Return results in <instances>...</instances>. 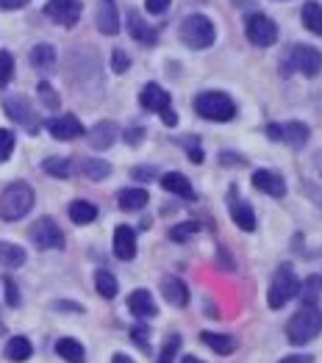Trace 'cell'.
<instances>
[{"mask_svg": "<svg viewBox=\"0 0 322 363\" xmlns=\"http://www.w3.org/2000/svg\"><path fill=\"white\" fill-rule=\"evenodd\" d=\"M31 208H34V189L28 183H8L0 191V219L3 222H17V219L28 217Z\"/></svg>", "mask_w": 322, "mask_h": 363, "instance_id": "obj_1", "label": "cell"}, {"mask_svg": "<svg viewBox=\"0 0 322 363\" xmlns=\"http://www.w3.org/2000/svg\"><path fill=\"white\" fill-rule=\"evenodd\" d=\"M320 333H322L320 308H303V311H297L295 317L289 319V324H286V338H289V344H295V347L309 344V341L317 338Z\"/></svg>", "mask_w": 322, "mask_h": 363, "instance_id": "obj_2", "label": "cell"}, {"mask_svg": "<svg viewBox=\"0 0 322 363\" xmlns=\"http://www.w3.org/2000/svg\"><path fill=\"white\" fill-rule=\"evenodd\" d=\"M194 111L203 117V120H211V122H230L236 117V106L225 91H203L194 97Z\"/></svg>", "mask_w": 322, "mask_h": 363, "instance_id": "obj_3", "label": "cell"}, {"mask_svg": "<svg viewBox=\"0 0 322 363\" xmlns=\"http://www.w3.org/2000/svg\"><path fill=\"white\" fill-rule=\"evenodd\" d=\"M181 39L192 50H206V47L214 45L217 28H214V23L206 14H189L181 23Z\"/></svg>", "mask_w": 322, "mask_h": 363, "instance_id": "obj_4", "label": "cell"}, {"mask_svg": "<svg viewBox=\"0 0 322 363\" xmlns=\"http://www.w3.org/2000/svg\"><path fill=\"white\" fill-rule=\"evenodd\" d=\"M297 294H300V280H297V274H295V269H292L289 264H280L275 277H273V283H270L267 305H270V308H283V305L292 302Z\"/></svg>", "mask_w": 322, "mask_h": 363, "instance_id": "obj_5", "label": "cell"}, {"mask_svg": "<svg viewBox=\"0 0 322 363\" xmlns=\"http://www.w3.org/2000/svg\"><path fill=\"white\" fill-rule=\"evenodd\" d=\"M244 37L256 47H270L278 39V25L267 14H250L244 20Z\"/></svg>", "mask_w": 322, "mask_h": 363, "instance_id": "obj_6", "label": "cell"}, {"mask_svg": "<svg viewBox=\"0 0 322 363\" xmlns=\"http://www.w3.org/2000/svg\"><path fill=\"white\" fill-rule=\"evenodd\" d=\"M3 108H6V114H8L14 122H20L25 131H31V134L39 131V120H37V111H34V106H31L28 97H23V94H8V97L3 100Z\"/></svg>", "mask_w": 322, "mask_h": 363, "instance_id": "obj_7", "label": "cell"}, {"mask_svg": "<svg viewBox=\"0 0 322 363\" xmlns=\"http://www.w3.org/2000/svg\"><path fill=\"white\" fill-rule=\"evenodd\" d=\"M31 241L39 250H61L64 247V233L50 217H42L37 225L31 227Z\"/></svg>", "mask_w": 322, "mask_h": 363, "instance_id": "obj_8", "label": "cell"}, {"mask_svg": "<svg viewBox=\"0 0 322 363\" xmlns=\"http://www.w3.org/2000/svg\"><path fill=\"white\" fill-rule=\"evenodd\" d=\"M81 11H84V6L78 0H50L45 6V14L61 28H73L81 20Z\"/></svg>", "mask_w": 322, "mask_h": 363, "instance_id": "obj_9", "label": "cell"}, {"mask_svg": "<svg viewBox=\"0 0 322 363\" xmlns=\"http://www.w3.org/2000/svg\"><path fill=\"white\" fill-rule=\"evenodd\" d=\"M292 64L306 78H314V75H320L322 70V53L311 45H295L292 47Z\"/></svg>", "mask_w": 322, "mask_h": 363, "instance_id": "obj_10", "label": "cell"}, {"mask_svg": "<svg viewBox=\"0 0 322 363\" xmlns=\"http://www.w3.org/2000/svg\"><path fill=\"white\" fill-rule=\"evenodd\" d=\"M47 134L58 141H70V139H81L87 134V128L81 125V120L75 114H64V117H53L45 122Z\"/></svg>", "mask_w": 322, "mask_h": 363, "instance_id": "obj_11", "label": "cell"}, {"mask_svg": "<svg viewBox=\"0 0 322 363\" xmlns=\"http://www.w3.org/2000/svg\"><path fill=\"white\" fill-rule=\"evenodd\" d=\"M114 255L120 261H134L137 255V233L131 225H117L114 230Z\"/></svg>", "mask_w": 322, "mask_h": 363, "instance_id": "obj_12", "label": "cell"}, {"mask_svg": "<svg viewBox=\"0 0 322 363\" xmlns=\"http://www.w3.org/2000/svg\"><path fill=\"white\" fill-rule=\"evenodd\" d=\"M161 294H164V300H167L170 305H175V308H186V305H189V288H186L184 280L175 277V274L161 277Z\"/></svg>", "mask_w": 322, "mask_h": 363, "instance_id": "obj_13", "label": "cell"}, {"mask_svg": "<svg viewBox=\"0 0 322 363\" xmlns=\"http://www.w3.org/2000/svg\"><path fill=\"white\" fill-rule=\"evenodd\" d=\"M253 186L270 197H283L286 194V181L283 175H278L273 170H256L253 172Z\"/></svg>", "mask_w": 322, "mask_h": 363, "instance_id": "obj_14", "label": "cell"}, {"mask_svg": "<svg viewBox=\"0 0 322 363\" xmlns=\"http://www.w3.org/2000/svg\"><path fill=\"white\" fill-rule=\"evenodd\" d=\"M97 28H100V34H106V37H114V34H120V14H117V6H114V0H100V6H97Z\"/></svg>", "mask_w": 322, "mask_h": 363, "instance_id": "obj_15", "label": "cell"}, {"mask_svg": "<svg viewBox=\"0 0 322 363\" xmlns=\"http://www.w3.org/2000/svg\"><path fill=\"white\" fill-rule=\"evenodd\" d=\"M87 136H89V144H92L94 150H109V147L120 139V128H117L111 120H103V122L94 125Z\"/></svg>", "mask_w": 322, "mask_h": 363, "instance_id": "obj_16", "label": "cell"}, {"mask_svg": "<svg viewBox=\"0 0 322 363\" xmlns=\"http://www.w3.org/2000/svg\"><path fill=\"white\" fill-rule=\"evenodd\" d=\"M128 311L139 319H150L159 314V308H156V300H153V294L147 291V288H137V291H131V297H128Z\"/></svg>", "mask_w": 322, "mask_h": 363, "instance_id": "obj_17", "label": "cell"}, {"mask_svg": "<svg viewBox=\"0 0 322 363\" xmlns=\"http://www.w3.org/2000/svg\"><path fill=\"white\" fill-rule=\"evenodd\" d=\"M128 34L142 45H156L159 42V31L153 25H147L139 11H128Z\"/></svg>", "mask_w": 322, "mask_h": 363, "instance_id": "obj_18", "label": "cell"}, {"mask_svg": "<svg viewBox=\"0 0 322 363\" xmlns=\"http://www.w3.org/2000/svg\"><path fill=\"white\" fill-rule=\"evenodd\" d=\"M139 103H142V108L161 114L164 108H170V94L161 89L159 84H147L144 89L139 91Z\"/></svg>", "mask_w": 322, "mask_h": 363, "instance_id": "obj_19", "label": "cell"}, {"mask_svg": "<svg viewBox=\"0 0 322 363\" xmlns=\"http://www.w3.org/2000/svg\"><path fill=\"white\" fill-rule=\"evenodd\" d=\"M161 189L170 191V194H178L184 200H194V189H192V181L181 175V172H164L161 175Z\"/></svg>", "mask_w": 322, "mask_h": 363, "instance_id": "obj_20", "label": "cell"}, {"mask_svg": "<svg viewBox=\"0 0 322 363\" xmlns=\"http://www.w3.org/2000/svg\"><path fill=\"white\" fill-rule=\"evenodd\" d=\"M56 355L67 363H87V350L75 338H58L56 341Z\"/></svg>", "mask_w": 322, "mask_h": 363, "instance_id": "obj_21", "label": "cell"}, {"mask_svg": "<svg viewBox=\"0 0 322 363\" xmlns=\"http://www.w3.org/2000/svg\"><path fill=\"white\" fill-rule=\"evenodd\" d=\"M200 341L209 347V350H214L217 355H230V352H236V338L233 336H225V333H200Z\"/></svg>", "mask_w": 322, "mask_h": 363, "instance_id": "obj_22", "label": "cell"}, {"mask_svg": "<svg viewBox=\"0 0 322 363\" xmlns=\"http://www.w3.org/2000/svg\"><path fill=\"white\" fill-rule=\"evenodd\" d=\"M309 136H311V131H309L306 122H286V125H280V139L278 141H286L292 147H303L309 141Z\"/></svg>", "mask_w": 322, "mask_h": 363, "instance_id": "obj_23", "label": "cell"}, {"mask_svg": "<svg viewBox=\"0 0 322 363\" xmlns=\"http://www.w3.org/2000/svg\"><path fill=\"white\" fill-rule=\"evenodd\" d=\"M147 200H150L147 189H123L117 194V203H120L123 211H142L147 205Z\"/></svg>", "mask_w": 322, "mask_h": 363, "instance_id": "obj_24", "label": "cell"}, {"mask_svg": "<svg viewBox=\"0 0 322 363\" xmlns=\"http://www.w3.org/2000/svg\"><path fill=\"white\" fill-rule=\"evenodd\" d=\"M25 264V250L11 241H0V267L6 269H20Z\"/></svg>", "mask_w": 322, "mask_h": 363, "instance_id": "obj_25", "label": "cell"}, {"mask_svg": "<svg viewBox=\"0 0 322 363\" xmlns=\"http://www.w3.org/2000/svg\"><path fill=\"white\" fill-rule=\"evenodd\" d=\"M34 355V347H31V341L25 338V336H14V338H8V344H6V358L14 363H23L28 361Z\"/></svg>", "mask_w": 322, "mask_h": 363, "instance_id": "obj_26", "label": "cell"}, {"mask_svg": "<svg viewBox=\"0 0 322 363\" xmlns=\"http://www.w3.org/2000/svg\"><path fill=\"white\" fill-rule=\"evenodd\" d=\"M70 219L75 222V225H89L97 219V205L89 203V200H75V203H70Z\"/></svg>", "mask_w": 322, "mask_h": 363, "instance_id": "obj_27", "label": "cell"}, {"mask_svg": "<svg viewBox=\"0 0 322 363\" xmlns=\"http://www.w3.org/2000/svg\"><path fill=\"white\" fill-rule=\"evenodd\" d=\"M230 217H233V222L242 227V230H256V214H253V205H247V203H239V200H233L230 203Z\"/></svg>", "mask_w": 322, "mask_h": 363, "instance_id": "obj_28", "label": "cell"}, {"mask_svg": "<svg viewBox=\"0 0 322 363\" xmlns=\"http://www.w3.org/2000/svg\"><path fill=\"white\" fill-rule=\"evenodd\" d=\"M94 288H97L100 297L114 300L117 291H120V283H117V277L109 272V269H97V272H94Z\"/></svg>", "mask_w": 322, "mask_h": 363, "instance_id": "obj_29", "label": "cell"}, {"mask_svg": "<svg viewBox=\"0 0 322 363\" xmlns=\"http://www.w3.org/2000/svg\"><path fill=\"white\" fill-rule=\"evenodd\" d=\"M300 17H303V25H306V28H309L311 34H317V37H322V6H320V3L309 0V3L303 6Z\"/></svg>", "mask_w": 322, "mask_h": 363, "instance_id": "obj_30", "label": "cell"}, {"mask_svg": "<svg viewBox=\"0 0 322 363\" xmlns=\"http://www.w3.org/2000/svg\"><path fill=\"white\" fill-rule=\"evenodd\" d=\"M81 170H84V175H87L89 181H106V178L111 175V164H109V161H100V158H87V161H81Z\"/></svg>", "mask_w": 322, "mask_h": 363, "instance_id": "obj_31", "label": "cell"}, {"mask_svg": "<svg viewBox=\"0 0 322 363\" xmlns=\"http://www.w3.org/2000/svg\"><path fill=\"white\" fill-rule=\"evenodd\" d=\"M320 277H309L306 283H300V300H303V308H317L320 302Z\"/></svg>", "mask_w": 322, "mask_h": 363, "instance_id": "obj_32", "label": "cell"}, {"mask_svg": "<svg viewBox=\"0 0 322 363\" xmlns=\"http://www.w3.org/2000/svg\"><path fill=\"white\" fill-rule=\"evenodd\" d=\"M31 64L37 67V70H50L53 64H56V47L53 45H37L31 50Z\"/></svg>", "mask_w": 322, "mask_h": 363, "instance_id": "obj_33", "label": "cell"}, {"mask_svg": "<svg viewBox=\"0 0 322 363\" xmlns=\"http://www.w3.org/2000/svg\"><path fill=\"white\" fill-rule=\"evenodd\" d=\"M42 170H45L47 175H53V178H70L73 175V164L67 158H58V155L42 161Z\"/></svg>", "mask_w": 322, "mask_h": 363, "instance_id": "obj_34", "label": "cell"}, {"mask_svg": "<svg viewBox=\"0 0 322 363\" xmlns=\"http://www.w3.org/2000/svg\"><path fill=\"white\" fill-rule=\"evenodd\" d=\"M11 75H14V56L8 50H0V89L8 87Z\"/></svg>", "mask_w": 322, "mask_h": 363, "instance_id": "obj_35", "label": "cell"}, {"mask_svg": "<svg viewBox=\"0 0 322 363\" xmlns=\"http://www.w3.org/2000/svg\"><path fill=\"white\" fill-rule=\"evenodd\" d=\"M178 350H181V336H170L164 350H161V355H159V363H173L175 355H178Z\"/></svg>", "mask_w": 322, "mask_h": 363, "instance_id": "obj_36", "label": "cell"}, {"mask_svg": "<svg viewBox=\"0 0 322 363\" xmlns=\"http://www.w3.org/2000/svg\"><path fill=\"white\" fill-rule=\"evenodd\" d=\"M14 153V134L8 128H0V164L8 161Z\"/></svg>", "mask_w": 322, "mask_h": 363, "instance_id": "obj_37", "label": "cell"}, {"mask_svg": "<svg viewBox=\"0 0 322 363\" xmlns=\"http://www.w3.org/2000/svg\"><path fill=\"white\" fill-rule=\"evenodd\" d=\"M128 67H131V58H128V53L117 47V50L111 53V72L123 75V72H128Z\"/></svg>", "mask_w": 322, "mask_h": 363, "instance_id": "obj_38", "label": "cell"}, {"mask_svg": "<svg viewBox=\"0 0 322 363\" xmlns=\"http://www.w3.org/2000/svg\"><path fill=\"white\" fill-rule=\"evenodd\" d=\"M37 91H39V100L45 103L47 108H58V103H61V100H58V94H56V89H53V87H50L47 81H42V84L37 87Z\"/></svg>", "mask_w": 322, "mask_h": 363, "instance_id": "obj_39", "label": "cell"}, {"mask_svg": "<svg viewBox=\"0 0 322 363\" xmlns=\"http://www.w3.org/2000/svg\"><path fill=\"white\" fill-rule=\"evenodd\" d=\"M200 230V225L197 222H184V225H175L173 230H170V238L173 241H186L189 236H194Z\"/></svg>", "mask_w": 322, "mask_h": 363, "instance_id": "obj_40", "label": "cell"}, {"mask_svg": "<svg viewBox=\"0 0 322 363\" xmlns=\"http://www.w3.org/2000/svg\"><path fill=\"white\" fill-rule=\"evenodd\" d=\"M3 288H6V302H8L11 308H20V291H17V283H14L11 277H6V280H3Z\"/></svg>", "mask_w": 322, "mask_h": 363, "instance_id": "obj_41", "label": "cell"}, {"mask_svg": "<svg viewBox=\"0 0 322 363\" xmlns=\"http://www.w3.org/2000/svg\"><path fill=\"white\" fill-rule=\"evenodd\" d=\"M184 147H186V153H189V158H192L194 164H200V161H203V150H200V144H197V136H186Z\"/></svg>", "mask_w": 322, "mask_h": 363, "instance_id": "obj_42", "label": "cell"}, {"mask_svg": "<svg viewBox=\"0 0 322 363\" xmlns=\"http://www.w3.org/2000/svg\"><path fill=\"white\" fill-rule=\"evenodd\" d=\"M170 3H173V0H144V8H147L150 14H164V11L170 8Z\"/></svg>", "mask_w": 322, "mask_h": 363, "instance_id": "obj_43", "label": "cell"}, {"mask_svg": "<svg viewBox=\"0 0 322 363\" xmlns=\"http://www.w3.org/2000/svg\"><path fill=\"white\" fill-rule=\"evenodd\" d=\"M147 336H150V330H147V327H134V330H131V338L137 341L142 350H150V344H147Z\"/></svg>", "mask_w": 322, "mask_h": 363, "instance_id": "obj_44", "label": "cell"}, {"mask_svg": "<svg viewBox=\"0 0 322 363\" xmlns=\"http://www.w3.org/2000/svg\"><path fill=\"white\" fill-rule=\"evenodd\" d=\"M156 175V170H150V167H137V170H131V178L134 181H150Z\"/></svg>", "mask_w": 322, "mask_h": 363, "instance_id": "obj_45", "label": "cell"}, {"mask_svg": "<svg viewBox=\"0 0 322 363\" xmlns=\"http://www.w3.org/2000/svg\"><path fill=\"white\" fill-rule=\"evenodd\" d=\"M142 136H144V128H128V131H125V141H128L131 147H137L139 141H142Z\"/></svg>", "mask_w": 322, "mask_h": 363, "instance_id": "obj_46", "label": "cell"}, {"mask_svg": "<svg viewBox=\"0 0 322 363\" xmlns=\"http://www.w3.org/2000/svg\"><path fill=\"white\" fill-rule=\"evenodd\" d=\"M220 161H223L225 167H230V164H233V167H244V158H242V155H233V153H220Z\"/></svg>", "mask_w": 322, "mask_h": 363, "instance_id": "obj_47", "label": "cell"}, {"mask_svg": "<svg viewBox=\"0 0 322 363\" xmlns=\"http://www.w3.org/2000/svg\"><path fill=\"white\" fill-rule=\"evenodd\" d=\"M161 122H164L167 128H175V125H178V114H175L173 108H164V111H161Z\"/></svg>", "mask_w": 322, "mask_h": 363, "instance_id": "obj_48", "label": "cell"}, {"mask_svg": "<svg viewBox=\"0 0 322 363\" xmlns=\"http://www.w3.org/2000/svg\"><path fill=\"white\" fill-rule=\"evenodd\" d=\"M28 0H0V8H6V11H14V8H23Z\"/></svg>", "mask_w": 322, "mask_h": 363, "instance_id": "obj_49", "label": "cell"}, {"mask_svg": "<svg viewBox=\"0 0 322 363\" xmlns=\"http://www.w3.org/2000/svg\"><path fill=\"white\" fill-rule=\"evenodd\" d=\"M311 361H314L311 355H286L280 363H311Z\"/></svg>", "mask_w": 322, "mask_h": 363, "instance_id": "obj_50", "label": "cell"}, {"mask_svg": "<svg viewBox=\"0 0 322 363\" xmlns=\"http://www.w3.org/2000/svg\"><path fill=\"white\" fill-rule=\"evenodd\" d=\"M56 308H58V311H75V314H81V311H84L78 302H56Z\"/></svg>", "mask_w": 322, "mask_h": 363, "instance_id": "obj_51", "label": "cell"}, {"mask_svg": "<svg viewBox=\"0 0 322 363\" xmlns=\"http://www.w3.org/2000/svg\"><path fill=\"white\" fill-rule=\"evenodd\" d=\"M267 136L273 139V141H278V139H280V125L270 122V125H267Z\"/></svg>", "mask_w": 322, "mask_h": 363, "instance_id": "obj_52", "label": "cell"}, {"mask_svg": "<svg viewBox=\"0 0 322 363\" xmlns=\"http://www.w3.org/2000/svg\"><path fill=\"white\" fill-rule=\"evenodd\" d=\"M111 363H134V361H131L128 355H123V352H117V355L111 358Z\"/></svg>", "mask_w": 322, "mask_h": 363, "instance_id": "obj_53", "label": "cell"}, {"mask_svg": "<svg viewBox=\"0 0 322 363\" xmlns=\"http://www.w3.org/2000/svg\"><path fill=\"white\" fill-rule=\"evenodd\" d=\"M181 363H203V361H200V358H194V355H184Z\"/></svg>", "mask_w": 322, "mask_h": 363, "instance_id": "obj_54", "label": "cell"}, {"mask_svg": "<svg viewBox=\"0 0 322 363\" xmlns=\"http://www.w3.org/2000/svg\"><path fill=\"white\" fill-rule=\"evenodd\" d=\"M3 333H6V327H3V324H0V336H3Z\"/></svg>", "mask_w": 322, "mask_h": 363, "instance_id": "obj_55", "label": "cell"}]
</instances>
